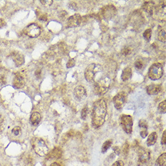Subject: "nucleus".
Here are the masks:
<instances>
[{"label": "nucleus", "instance_id": "nucleus-12", "mask_svg": "<svg viewBox=\"0 0 166 166\" xmlns=\"http://www.w3.org/2000/svg\"><path fill=\"white\" fill-rule=\"evenodd\" d=\"M82 22V17L78 14H74L68 18L67 21V25L69 27H76L79 26Z\"/></svg>", "mask_w": 166, "mask_h": 166}, {"label": "nucleus", "instance_id": "nucleus-28", "mask_svg": "<svg viewBox=\"0 0 166 166\" xmlns=\"http://www.w3.org/2000/svg\"><path fill=\"white\" fill-rule=\"evenodd\" d=\"M132 51V48L130 47H125L122 51V54L125 56H127L131 53Z\"/></svg>", "mask_w": 166, "mask_h": 166}, {"label": "nucleus", "instance_id": "nucleus-8", "mask_svg": "<svg viewBox=\"0 0 166 166\" xmlns=\"http://www.w3.org/2000/svg\"><path fill=\"white\" fill-rule=\"evenodd\" d=\"M25 35L32 38L38 37L41 32V28L36 24H31L27 25L23 30Z\"/></svg>", "mask_w": 166, "mask_h": 166}, {"label": "nucleus", "instance_id": "nucleus-16", "mask_svg": "<svg viewBox=\"0 0 166 166\" xmlns=\"http://www.w3.org/2000/svg\"><path fill=\"white\" fill-rule=\"evenodd\" d=\"M142 7L147 13L152 15L155 10V3L153 1H145Z\"/></svg>", "mask_w": 166, "mask_h": 166}, {"label": "nucleus", "instance_id": "nucleus-1", "mask_svg": "<svg viewBox=\"0 0 166 166\" xmlns=\"http://www.w3.org/2000/svg\"><path fill=\"white\" fill-rule=\"evenodd\" d=\"M107 111V104L104 99H100L94 104L91 115L92 125L94 128H99L104 125Z\"/></svg>", "mask_w": 166, "mask_h": 166}, {"label": "nucleus", "instance_id": "nucleus-24", "mask_svg": "<svg viewBox=\"0 0 166 166\" xmlns=\"http://www.w3.org/2000/svg\"><path fill=\"white\" fill-rule=\"evenodd\" d=\"M166 33L165 30H161L158 32V40L161 42H166Z\"/></svg>", "mask_w": 166, "mask_h": 166}, {"label": "nucleus", "instance_id": "nucleus-40", "mask_svg": "<svg viewBox=\"0 0 166 166\" xmlns=\"http://www.w3.org/2000/svg\"><path fill=\"white\" fill-rule=\"evenodd\" d=\"M41 71L40 70H38L36 73H35V76L38 79H40L41 77Z\"/></svg>", "mask_w": 166, "mask_h": 166}, {"label": "nucleus", "instance_id": "nucleus-38", "mask_svg": "<svg viewBox=\"0 0 166 166\" xmlns=\"http://www.w3.org/2000/svg\"><path fill=\"white\" fill-rule=\"evenodd\" d=\"M129 149V147L128 144L127 143H125V145H123V153L125 155L127 154L128 153Z\"/></svg>", "mask_w": 166, "mask_h": 166}, {"label": "nucleus", "instance_id": "nucleus-30", "mask_svg": "<svg viewBox=\"0 0 166 166\" xmlns=\"http://www.w3.org/2000/svg\"><path fill=\"white\" fill-rule=\"evenodd\" d=\"M51 153H54V155L51 156L53 158H59L61 156V151L59 149H55L54 150L52 151Z\"/></svg>", "mask_w": 166, "mask_h": 166}, {"label": "nucleus", "instance_id": "nucleus-21", "mask_svg": "<svg viewBox=\"0 0 166 166\" xmlns=\"http://www.w3.org/2000/svg\"><path fill=\"white\" fill-rule=\"evenodd\" d=\"M155 165L157 166H166V153L161 154L156 160Z\"/></svg>", "mask_w": 166, "mask_h": 166}, {"label": "nucleus", "instance_id": "nucleus-4", "mask_svg": "<svg viewBox=\"0 0 166 166\" xmlns=\"http://www.w3.org/2000/svg\"><path fill=\"white\" fill-rule=\"evenodd\" d=\"M102 71V66L99 64L91 63L88 65L85 71V77L88 82H93L94 81L96 74Z\"/></svg>", "mask_w": 166, "mask_h": 166}, {"label": "nucleus", "instance_id": "nucleus-15", "mask_svg": "<svg viewBox=\"0 0 166 166\" xmlns=\"http://www.w3.org/2000/svg\"><path fill=\"white\" fill-rule=\"evenodd\" d=\"M145 89L146 92L149 95H157L160 93L162 90L161 86L156 84H152L148 85Z\"/></svg>", "mask_w": 166, "mask_h": 166}, {"label": "nucleus", "instance_id": "nucleus-3", "mask_svg": "<svg viewBox=\"0 0 166 166\" xmlns=\"http://www.w3.org/2000/svg\"><path fill=\"white\" fill-rule=\"evenodd\" d=\"M164 74L163 65L161 63H155L152 64L148 71V77L152 81H157L161 79Z\"/></svg>", "mask_w": 166, "mask_h": 166}, {"label": "nucleus", "instance_id": "nucleus-11", "mask_svg": "<svg viewBox=\"0 0 166 166\" xmlns=\"http://www.w3.org/2000/svg\"><path fill=\"white\" fill-rule=\"evenodd\" d=\"M150 153L149 151L144 148H140L138 152V164H143L150 159Z\"/></svg>", "mask_w": 166, "mask_h": 166}, {"label": "nucleus", "instance_id": "nucleus-39", "mask_svg": "<svg viewBox=\"0 0 166 166\" xmlns=\"http://www.w3.org/2000/svg\"><path fill=\"white\" fill-rule=\"evenodd\" d=\"M148 135V132L146 130H142L141 132H140V135L141 137L143 138H145Z\"/></svg>", "mask_w": 166, "mask_h": 166}, {"label": "nucleus", "instance_id": "nucleus-10", "mask_svg": "<svg viewBox=\"0 0 166 166\" xmlns=\"http://www.w3.org/2000/svg\"><path fill=\"white\" fill-rule=\"evenodd\" d=\"M73 95L76 100L82 101L87 97V92L85 88L82 86H76L73 91Z\"/></svg>", "mask_w": 166, "mask_h": 166}, {"label": "nucleus", "instance_id": "nucleus-31", "mask_svg": "<svg viewBox=\"0 0 166 166\" xmlns=\"http://www.w3.org/2000/svg\"><path fill=\"white\" fill-rule=\"evenodd\" d=\"M138 125H139V127H141V128H143L145 129H146L148 127V125H147V122L145 120H140L139 121V123H138Z\"/></svg>", "mask_w": 166, "mask_h": 166}, {"label": "nucleus", "instance_id": "nucleus-36", "mask_svg": "<svg viewBox=\"0 0 166 166\" xmlns=\"http://www.w3.org/2000/svg\"><path fill=\"white\" fill-rule=\"evenodd\" d=\"M112 149H113L114 152H115V153L116 155H120V153H121V149H120V148L119 147H118V146H114V147H113Z\"/></svg>", "mask_w": 166, "mask_h": 166}, {"label": "nucleus", "instance_id": "nucleus-41", "mask_svg": "<svg viewBox=\"0 0 166 166\" xmlns=\"http://www.w3.org/2000/svg\"><path fill=\"white\" fill-rule=\"evenodd\" d=\"M39 20L42 21H46L47 20V17L45 15H42V16L40 17Z\"/></svg>", "mask_w": 166, "mask_h": 166}, {"label": "nucleus", "instance_id": "nucleus-42", "mask_svg": "<svg viewBox=\"0 0 166 166\" xmlns=\"http://www.w3.org/2000/svg\"><path fill=\"white\" fill-rule=\"evenodd\" d=\"M50 166H60V164H59L58 163H52L51 165Z\"/></svg>", "mask_w": 166, "mask_h": 166}, {"label": "nucleus", "instance_id": "nucleus-6", "mask_svg": "<svg viewBox=\"0 0 166 166\" xmlns=\"http://www.w3.org/2000/svg\"><path fill=\"white\" fill-rule=\"evenodd\" d=\"M120 123L126 134H130L132 132L133 120L130 115L123 114L120 117Z\"/></svg>", "mask_w": 166, "mask_h": 166}, {"label": "nucleus", "instance_id": "nucleus-26", "mask_svg": "<svg viewBox=\"0 0 166 166\" xmlns=\"http://www.w3.org/2000/svg\"><path fill=\"white\" fill-rule=\"evenodd\" d=\"M152 36V30L150 28H148L145 30L143 33V37L146 41H150Z\"/></svg>", "mask_w": 166, "mask_h": 166}, {"label": "nucleus", "instance_id": "nucleus-7", "mask_svg": "<svg viewBox=\"0 0 166 166\" xmlns=\"http://www.w3.org/2000/svg\"><path fill=\"white\" fill-rule=\"evenodd\" d=\"M127 100V94L125 91L119 92L113 98V103L115 108L117 110H121L126 104Z\"/></svg>", "mask_w": 166, "mask_h": 166}, {"label": "nucleus", "instance_id": "nucleus-25", "mask_svg": "<svg viewBox=\"0 0 166 166\" xmlns=\"http://www.w3.org/2000/svg\"><path fill=\"white\" fill-rule=\"evenodd\" d=\"M158 110L161 114H165L166 112V100H164L159 104Z\"/></svg>", "mask_w": 166, "mask_h": 166}, {"label": "nucleus", "instance_id": "nucleus-35", "mask_svg": "<svg viewBox=\"0 0 166 166\" xmlns=\"http://www.w3.org/2000/svg\"><path fill=\"white\" fill-rule=\"evenodd\" d=\"M6 83V78L4 75L1 74L0 75V85H3Z\"/></svg>", "mask_w": 166, "mask_h": 166}, {"label": "nucleus", "instance_id": "nucleus-18", "mask_svg": "<svg viewBox=\"0 0 166 166\" xmlns=\"http://www.w3.org/2000/svg\"><path fill=\"white\" fill-rule=\"evenodd\" d=\"M132 71L131 68L126 67L122 71L121 78L123 81L126 82V81H129L132 77Z\"/></svg>", "mask_w": 166, "mask_h": 166}, {"label": "nucleus", "instance_id": "nucleus-29", "mask_svg": "<svg viewBox=\"0 0 166 166\" xmlns=\"http://www.w3.org/2000/svg\"><path fill=\"white\" fill-rule=\"evenodd\" d=\"M5 126H6V123H5L4 117L2 114H0V132L2 131Z\"/></svg>", "mask_w": 166, "mask_h": 166}, {"label": "nucleus", "instance_id": "nucleus-20", "mask_svg": "<svg viewBox=\"0 0 166 166\" xmlns=\"http://www.w3.org/2000/svg\"><path fill=\"white\" fill-rule=\"evenodd\" d=\"M135 68L137 71H141L143 70L146 66V63H145V59H137L135 62L134 63Z\"/></svg>", "mask_w": 166, "mask_h": 166}, {"label": "nucleus", "instance_id": "nucleus-32", "mask_svg": "<svg viewBox=\"0 0 166 166\" xmlns=\"http://www.w3.org/2000/svg\"><path fill=\"white\" fill-rule=\"evenodd\" d=\"M75 65V61L74 59H71L68 61V62L66 63V67L68 68H72Z\"/></svg>", "mask_w": 166, "mask_h": 166}, {"label": "nucleus", "instance_id": "nucleus-14", "mask_svg": "<svg viewBox=\"0 0 166 166\" xmlns=\"http://www.w3.org/2000/svg\"><path fill=\"white\" fill-rule=\"evenodd\" d=\"M10 57H11L12 59L13 60V62L15 63V64L17 66H21L24 63V60H25L24 57L23 55L21 54V53H20V52H18V51L13 52L11 54Z\"/></svg>", "mask_w": 166, "mask_h": 166}, {"label": "nucleus", "instance_id": "nucleus-23", "mask_svg": "<svg viewBox=\"0 0 166 166\" xmlns=\"http://www.w3.org/2000/svg\"><path fill=\"white\" fill-rule=\"evenodd\" d=\"M112 144V140H109L106 141L102 147V152L103 153H104L105 152H107V150L111 147Z\"/></svg>", "mask_w": 166, "mask_h": 166}, {"label": "nucleus", "instance_id": "nucleus-34", "mask_svg": "<svg viewBox=\"0 0 166 166\" xmlns=\"http://www.w3.org/2000/svg\"><path fill=\"white\" fill-rule=\"evenodd\" d=\"M161 145H166V130H165L162 135V138H161Z\"/></svg>", "mask_w": 166, "mask_h": 166}, {"label": "nucleus", "instance_id": "nucleus-5", "mask_svg": "<svg viewBox=\"0 0 166 166\" xmlns=\"http://www.w3.org/2000/svg\"><path fill=\"white\" fill-rule=\"evenodd\" d=\"M109 80L104 78L95 82L94 85V91L95 94L99 96H104L108 91L109 88Z\"/></svg>", "mask_w": 166, "mask_h": 166}, {"label": "nucleus", "instance_id": "nucleus-2", "mask_svg": "<svg viewBox=\"0 0 166 166\" xmlns=\"http://www.w3.org/2000/svg\"><path fill=\"white\" fill-rule=\"evenodd\" d=\"M31 144L35 153L40 157H45L48 153V147L45 142L41 138L35 137L32 140Z\"/></svg>", "mask_w": 166, "mask_h": 166}, {"label": "nucleus", "instance_id": "nucleus-19", "mask_svg": "<svg viewBox=\"0 0 166 166\" xmlns=\"http://www.w3.org/2000/svg\"><path fill=\"white\" fill-rule=\"evenodd\" d=\"M157 138H158V135L155 132L151 133L149 135L147 140V141H146V144H147V146L150 147V146L154 145L157 143Z\"/></svg>", "mask_w": 166, "mask_h": 166}, {"label": "nucleus", "instance_id": "nucleus-13", "mask_svg": "<svg viewBox=\"0 0 166 166\" xmlns=\"http://www.w3.org/2000/svg\"><path fill=\"white\" fill-rule=\"evenodd\" d=\"M13 87L17 89H21L25 85V77L24 74L21 73L15 74L13 81Z\"/></svg>", "mask_w": 166, "mask_h": 166}, {"label": "nucleus", "instance_id": "nucleus-33", "mask_svg": "<svg viewBox=\"0 0 166 166\" xmlns=\"http://www.w3.org/2000/svg\"><path fill=\"white\" fill-rule=\"evenodd\" d=\"M42 4L47 7L50 6L53 4V1L51 0H45V1H40Z\"/></svg>", "mask_w": 166, "mask_h": 166}, {"label": "nucleus", "instance_id": "nucleus-22", "mask_svg": "<svg viewBox=\"0 0 166 166\" xmlns=\"http://www.w3.org/2000/svg\"><path fill=\"white\" fill-rule=\"evenodd\" d=\"M12 135L13 137L15 138H19L21 136L22 131H21V127L20 126H15L14 127L11 131Z\"/></svg>", "mask_w": 166, "mask_h": 166}, {"label": "nucleus", "instance_id": "nucleus-37", "mask_svg": "<svg viewBox=\"0 0 166 166\" xmlns=\"http://www.w3.org/2000/svg\"><path fill=\"white\" fill-rule=\"evenodd\" d=\"M111 166H125V164L122 160H118L115 161Z\"/></svg>", "mask_w": 166, "mask_h": 166}, {"label": "nucleus", "instance_id": "nucleus-17", "mask_svg": "<svg viewBox=\"0 0 166 166\" xmlns=\"http://www.w3.org/2000/svg\"><path fill=\"white\" fill-rule=\"evenodd\" d=\"M41 120V115L39 112H35L32 113L30 118V123L33 126H37L39 125Z\"/></svg>", "mask_w": 166, "mask_h": 166}, {"label": "nucleus", "instance_id": "nucleus-27", "mask_svg": "<svg viewBox=\"0 0 166 166\" xmlns=\"http://www.w3.org/2000/svg\"><path fill=\"white\" fill-rule=\"evenodd\" d=\"M88 106H84L83 109H82V111H81V117H82V119L86 120V119L87 117V115H88Z\"/></svg>", "mask_w": 166, "mask_h": 166}, {"label": "nucleus", "instance_id": "nucleus-9", "mask_svg": "<svg viewBox=\"0 0 166 166\" xmlns=\"http://www.w3.org/2000/svg\"><path fill=\"white\" fill-rule=\"evenodd\" d=\"M117 13V9L112 4L104 6L101 9L100 14L104 20L108 21L112 19Z\"/></svg>", "mask_w": 166, "mask_h": 166}]
</instances>
